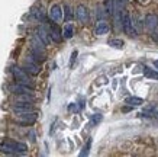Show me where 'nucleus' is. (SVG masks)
Segmentation results:
<instances>
[{
	"label": "nucleus",
	"instance_id": "1",
	"mask_svg": "<svg viewBox=\"0 0 158 157\" xmlns=\"http://www.w3.org/2000/svg\"><path fill=\"white\" fill-rule=\"evenodd\" d=\"M0 151L6 154H23L28 151V146L25 143L13 141V140H6L0 143Z\"/></svg>",
	"mask_w": 158,
	"mask_h": 157
},
{
	"label": "nucleus",
	"instance_id": "2",
	"mask_svg": "<svg viewBox=\"0 0 158 157\" xmlns=\"http://www.w3.org/2000/svg\"><path fill=\"white\" fill-rule=\"evenodd\" d=\"M12 74H13V77L16 79L18 83H22V85L29 86L31 89H34V83H32V80H31V77H29V74L25 72L22 67L13 66L12 67Z\"/></svg>",
	"mask_w": 158,
	"mask_h": 157
},
{
	"label": "nucleus",
	"instance_id": "3",
	"mask_svg": "<svg viewBox=\"0 0 158 157\" xmlns=\"http://www.w3.org/2000/svg\"><path fill=\"white\" fill-rule=\"evenodd\" d=\"M120 26H122V29H123V32L126 35H129V37L135 35V31L132 28V18H131L129 12H126V10L123 12L122 18H120Z\"/></svg>",
	"mask_w": 158,
	"mask_h": 157
},
{
	"label": "nucleus",
	"instance_id": "4",
	"mask_svg": "<svg viewBox=\"0 0 158 157\" xmlns=\"http://www.w3.org/2000/svg\"><path fill=\"white\" fill-rule=\"evenodd\" d=\"M16 118L20 124H34L36 118H38V114L34 112V111H29V112H16Z\"/></svg>",
	"mask_w": 158,
	"mask_h": 157
},
{
	"label": "nucleus",
	"instance_id": "5",
	"mask_svg": "<svg viewBox=\"0 0 158 157\" xmlns=\"http://www.w3.org/2000/svg\"><path fill=\"white\" fill-rule=\"evenodd\" d=\"M23 68L25 72L28 73V74H32V76H36V74H39L41 73V67H39V63H36L35 60H32V58L29 57L26 61H25L23 64Z\"/></svg>",
	"mask_w": 158,
	"mask_h": 157
},
{
	"label": "nucleus",
	"instance_id": "6",
	"mask_svg": "<svg viewBox=\"0 0 158 157\" xmlns=\"http://www.w3.org/2000/svg\"><path fill=\"white\" fill-rule=\"evenodd\" d=\"M34 111V106L31 102H23V100H16L13 103V112H29Z\"/></svg>",
	"mask_w": 158,
	"mask_h": 157
},
{
	"label": "nucleus",
	"instance_id": "7",
	"mask_svg": "<svg viewBox=\"0 0 158 157\" xmlns=\"http://www.w3.org/2000/svg\"><path fill=\"white\" fill-rule=\"evenodd\" d=\"M48 33H49V38H51V41H54V42H61V39H62V31L58 28L55 24H54V25H49Z\"/></svg>",
	"mask_w": 158,
	"mask_h": 157
},
{
	"label": "nucleus",
	"instance_id": "8",
	"mask_svg": "<svg viewBox=\"0 0 158 157\" xmlns=\"http://www.w3.org/2000/svg\"><path fill=\"white\" fill-rule=\"evenodd\" d=\"M49 18L57 24V22H61L62 20V7L60 5H52L51 9H49Z\"/></svg>",
	"mask_w": 158,
	"mask_h": 157
},
{
	"label": "nucleus",
	"instance_id": "9",
	"mask_svg": "<svg viewBox=\"0 0 158 157\" xmlns=\"http://www.w3.org/2000/svg\"><path fill=\"white\" fill-rule=\"evenodd\" d=\"M145 26L149 29V31H155V29H158V16L154 13H148L147 16H145Z\"/></svg>",
	"mask_w": 158,
	"mask_h": 157
},
{
	"label": "nucleus",
	"instance_id": "10",
	"mask_svg": "<svg viewBox=\"0 0 158 157\" xmlns=\"http://www.w3.org/2000/svg\"><path fill=\"white\" fill-rule=\"evenodd\" d=\"M76 18L80 22H83V24H86V22H89V18H90V15H89V10H87L86 6H77L76 9Z\"/></svg>",
	"mask_w": 158,
	"mask_h": 157
},
{
	"label": "nucleus",
	"instance_id": "11",
	"mask_svg": "<svg viewBox=\"0 0 158 157\" xmlns=\"http://www.w3.org/2000/svg\"><path fill=\"white\" fill-rule=\"evenodd\" d=\"M10 90L13 92L15 95H22V93H31L34 89H31L29 86H25V85H22V83H18V81H16V85L12 86Z\"/></svg>",
	"mask_w": 158,
	"mask_h": 157
},
{
	"label": "nucleus",
	"instance_id": "12",
	"mask_svg": "<svg viewBox=\"0 0 158 157\" xmlns=\"http://www.w3.org/2000/svg\"><path fill=\"white\" fill-rule=\"evenodd\" d=\"M36 35H38V38L42 41L45 45H49L51 44V38H49V33L48 31L44 28V26H39V28H36Z\"/></svg>",
	"mask_w": 158,
	"mask_h": 157
},
{
	"label": "nucleus",
	"instance_id": "13",
	"mask_svg": "<svg viewBox=\"0 0 158 157\" xmlns=\"http://www.w3.org/2000/svg\"><path fill=\"white\" fill-rule=\"evenodd\" d=\"M158 114V105L157 103H149L144 108V111L141 112L142 116H154Z\"/></svg>",
	"mask_w": 158,
	"mask_h": 157
},
{
	"label": "nucleus",
	"instance_id": "14",
	"mask_svg": "<svg viewBox=\"0 0 158 157\" xmlns=\"http://www.w3.org/2000/svg\"><path fill=\"white\" fill-rule=\"evenodd\" d=\"M109 25H107V22H105V20H100L99 24L96 25V29H94V32H96V35H106V33H109Z\"/></svg>",
	"mask_w": 158,
	"mask_h": 157
},
{
	"label": "nucleus",
	"instance_id": "15",
	"mask_svg": "<svg viewBox=\"0 0 158 157\" xmlns=\"http://www.w3.org/2000/svg\"><path fill=\"white\" fill-rule=\"evenodd\" d=\"M73 35H74V25L73 24H67L62 29V37L65 39H70L73 38Z\"/></svg>",
	"mask_w": 158,
	"mask_h": 157
},
{
	"label": "nucleus",
	"instance_id": "16",
	"mask_svg": "<svg viewBox=\"0 0 158 157\" xmlns=\"http://www.w3.org/2000/svg\"><path fill=\"white\" fill-rule=\"evenodd\" d=\"M125 103L129 105V106H139V105L144 103V100L141 98H136V96H129V98L125 99Z\"/></svg>",
	"mask_w": 158,
	"mask_h": 157
},
{
	"label": "nucleus",
	"instance_id": "17",
	"mask_svg": "<svg viewBox=\"0 0 158 157\" xmlns=\"http://www.w3.org/2000/svg\"><path fill=\"white\" fill-rule=\"evenodd\" d=\"M144 76L148 77V79H154V80H158V70H154V68H149V67H144Z\"/></svg>",
	"mask_w": 158,
	"mask_h": 157
},
{
	"label": "nucleus",
	"instance_id": "18",
	"mask_svg": "<svg viewBox=\"0 0 158 157\" xmlns=\"http://www.w3.org/2000/svg\"><path fill=\"white\" fill-rule=\"evenodd\" d=\"M106 13L107 15L115 13V0H106Z\"/></svg>",
	"mask_w": 158,
	"mask_h": 157
},
{
	"label": "nucleus",
	"instance_id": "19",
	"mask_svg": "<svg viewBox=\"0 0 158 157\" xmlns=\"http://www.w3.org/2000/svg\"><path fill=\"white\" fill-rule=\"evenodd\" d=\"M109 45L113 48H118V50H122L125 45V42L122 39H109Z\"/></svg>",
	"mask_w": 158,
	"mask_h": 157
},
{
	"label": "nucleus",
	"instance_id": "20",
	"mask_svg": "<svg viewBox=\"0 0 158 157\" xmlns=\"http://www.w3.org/2000/svg\"><path fill=\"white\" fill-rule=\"evenodd\" d=\"M73 9L70 5H64V18H65V20H71L73 19Z\"/></svg>",
	"mask_w": 158,
	"mask_h": 157
},
{
	"label": "nucleus",
	"instance_id": "21",
	"mask_svg": "<svg viewBox=\"0 0 158 157\" xmlns=\"http://www.w3.org/2000/svg\"><path fill=\"white\" fill-rule=\"evenodd\" d=\"M31 16L34 18V19H36V20H44V10H39V9H35V10H32V13H31Z\"/></svg>",
	"mask_w": 158,
	"mask_h": 157
},
{
	"label": "nucleus",
	"instance_id": "22",
	"mask_svg": "<svg viewBox=\"0 0 158 157\" xmlns=\"http://www.w3.org/2000/svg\"><path fill=\"white\" fill-rule=\"evenodd\" d=\"M102 119H103V115L102 114H94L93 116H91V124L93 125L99 124V122H102Z\"/></svg>",
	"mask_w": 158,
	"mask_h": 157
},
{
	"label": "nucleus",
	"instance_id": "23",
	"mask_svg": "<svg viewBox=\"0 0 158 157\" xmlns=\"http://www.w3.org/2000/svg\"><path fill=\"white\" fill-rule=\"evenodd\" d=\"M128 3V0H115V9H122Z\"/></svg>",
	"mask_w": 158,
	"mask_h": 157
},
{
	"label": "nucleus",
	"instance_id": "24",
	"mask_svg": "<svg viewBox=\"0 0 158 157\" xmlns=\"http://www.w3.org/2000/svg\"><path fill=\"white\" fill-rule=\"evenodd\" d=\"M90 146H91V140H89V141H87V144L86 146H84V148H83V151L80 153V156H87V154H89V150H90Z\"/></svg>",
	"mask_w": 158,
	"mask_h": 157
},
{
	"label": "nucleus",
	"instance_id": "25",
	"mask_svg": "<svg viewBox=\"0 0 158 157\" xmlns=\"http://www.w3.org/2000/svg\"><path fill=\"white\" fill-rule=\"evenodd\" d=\"M77 54H78V52H77V51H73V54H71V58H70V67H73V64H74V61H76Z\"/></svg>",
	"mask_w": 158,
	"mask_h": 157
},
{
	"label": "nucleus",
	"instance_id": "26",
	"mask_svg": "<svg viewBox=\"0 0 158 157\" xmlns=\"http://www.w3.org/2000/svg\"><path fill=\"white\" fill-rule=\"evenodd\" d=\"M68 111H70V112H77V111H78V106H77L76 103H71L68 106Z\"/></svg>",
	"mask_w": 158,
	"mask_h": 157
},
{
	"label": "nucleus",
	"instance_id": "27",
	"mask_svg": "<svg viewBox=\"0 0 158 157\" xmlns=\"http://www.w3.org/2000/svg\"><path fill=\"white\" fill-rule=\"evenodd\" d=\"M154 67L158 70V60H155V61H154Z\"/></svg>",
	"mask_w": 158,
	"mask_h": 157
}]
</instances>
